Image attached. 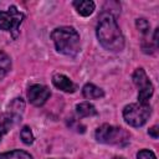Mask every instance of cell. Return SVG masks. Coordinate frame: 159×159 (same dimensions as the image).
Segmentation results:
<instances>
[{"label":"cell","instance_id":"2e32d148","mask_svg":"<svg viewBox=\"0 0 159 159\" xmlns=\"http://www.w3.org/2000/svg\"><path fill=\"white\" fill-rule=\"evenodd\" d=\"M20 138H21V140L25 143V144H27V145H30V144H32L34 143V134H32V130H31V128L29 127V125H24L22 127V129H21V132H20Z\"/></svg>","mask_w":159,"mask_h":159},{"label":"cell","instance_id":"7c38bea8","mask_svg":"<svg viewBox=\"0 0 159 159\" xmlns=\"http://www.w3.org/2000/svg\"><path fill=\"white\" fill-rule=\"evenodd\" d=\"M15 118L10 113H1L0 114V140L2 137L11 129V127L15 124Z\"/></svg>","mask_w":159,"mask_h":159},{"label":"cell","instance_id":"8992f818","mask_svg":"<svg viewBox=\"0 0 159 159\" xmlns=\"http://www.w3.org/2000/svg\"><path fill=\"white\" fill-rule=\"evenodd\" d=\"M133 82L138 88V102L139 103H149V98L153 96L154 87L153 83L150 82L149 77L147 76L144 68L139 67L134 71L133 76Z\"/></svg>","mask_w":159,"mask_h":159},{"label":"cell","instance_id":"9c48e42d","mask_svg":"<svg viewBox=\"0 0 159 159\" xmlns=\"http://www.w3.org/2000/svg\"><path fill=\"white\" fill-rule=\"evenodd\" d=\"M24 111H25V102H24L22 98L17 97V98H14L11 101V103L9 104L7 113H10L15 118V120L17 122V120H21V117H22Z\"/></svg>","mask_w":159,"mask_h":159},{"label":"cell","instance_id":"9a60e30c","mask_svg":"<svg viewBox=\"0 0 159 159\" xmlns=\"http://www.w3.org/2000/svg\"><path fill=\"white\" fill-rule=\"evenodd\" d=\"M0 159H32V157L25 150L16 149V150L1 153L0 154Z\"/></svg>","mask_w":159,"mask_h":159},{"label":"cell","instance_id":"5b68a950","mask_svg":"<svg viewBox=\"0 0 159 159\" xmlns=\"http://www.w3.org/2000/svg\"><path fill=\"white\" fill-rule=\"evenodd\" d=\"M24 19L25 15L19 11L15 5H11L7 11H0V30L11 32L12 37L16 39L19 35V26Z\"/></svg>","mask_w":159,"mask_h":159},{"label":"cell","instance_id":"d6986e66","mask_svg":"<svg viewBox=\"0 0 159 159\" xmlns=\"http://www.w3.org/2000/svg\"><path fill=\"white\" fill-rule=\"evenodd\" d=\"M148 133H149L150 137H153L154 139H157V138H158V125H153V127L148 130Z\"/></svg>","mask_w":159,"mask_h":159},{"label":"cell","instance_id":"ffe728a7","mask_svg":"<svg viewBox=\"0 0 159 159\" xmlns=\"http://www.w3.org/2000/svg\"><path fill=\"white\" fill-rule=\"evenodd\" d=\"M114 159H124V158H120V157H117V158H114Z\"/></svg>","mask_w":159,"mask_h":159},{"label":"cell","instance_id":"e0dca14e","mask_svg":"<svg viewBox=\"0 0 159 159\" xmlns=\"http://www.w3.org/2000/svg\"><path fill=\"white\" fill-rule=\"evenodd\" d=\"M135 25H137V29H138L143 35L148 34L149 30H150V25H149L148 20H145V19H143V17H142V19H137Z\"/></svg>","mask_w":159,"mask_h":159},{"label":"cell","instance_id":"ba28073f","mask_svg":"<svg viewBox=\"0 0 159 159\" xmlns=\"http://www.w3.org/2000/svg\"><path fill=\"white\" fill-rule=\"evenodd\" d=\"M52 83L56 88L63 91V92H67V93H73L76 92L77 89V86L65 75L62 73H56L52 76Z\"/></svg>","mask_w":159,"mask_h":159},{"label":"cell","instance_id":"6da1fadb","mask_svg":"<svg viewBox=\"0 0 159 159\" xmlns=\"http://www.w3.org/2000/svg\"><path fill=\"white\" fill-rule=\"evenodd\" d=\"M97 39L102 47L111 52H119L124 47V36L111 12L99 16L97 24Z\"/></svg>","mask_w":159,"mask_h":159},{"label":"cell","instance_id":"277c9868","mask_svg":"<svg viewBox=\"0 0 159 159\" xmlns=\"http://www.w3.org/2000/svg\"><path fill=\"white\" fill-rule=\"evenodd\" d=\"M152 113V107L149 103H132L124 107L123 118L132 127H142L148 120Z\"/></svg>","mask_w":159,"mask_h":159},{"label":"cell","instance_id":"ac0fdd59","mask_svg":"<svg viewBox=\"0 0 159 159\" xmlns=\"http://www.w3.org/2000/svg\"><path fill=\"white\" fill-rule=\"evenodd\" d=\"M137 159H157L155 154L149 149H142L137 154Z\"/></svg>","mask_w":159,"mask_h":159},{"label":"cell","instance_id":"52a82bcc","mask_svg":"<svg viewBox=\"0 0 159 159\" xmlns=\"http://www.w3.org/2000/svg\"><path fill=\"white\" fill-rule=\"evenodd\" d=\"M50 96H51V92L48 87L43 84H32L29 87V91H27V98L30 103L36 107L43 106L46 101L50 98Z\"/></svg>","mask_w":159,"mask_h":159},{"label":"cell","instance_id":"7a4b0ae2","mask_svg":"<svg viewBox=\"0 0 159 159\" xmlns=\"http://www.w3.org/2000/svg\"><path fill=\"white\" fill-rule=\"evenodd\" d=\"M51 39L55 43L56 50L62 55L75 57L81 51L80 34L72 26L56 27L51 32Z\"/></svg>","mask_w":159,"mask_h":159},{"label":"cell","instance_id":"30bf717a","mask_svg":"<svg viewBox=\"0 0 159 159\" xmlns=\"http://www.w3.org/2000/svg\"><path fill=\"white\" fill-rule=\"evenodd\" d=\"M82 94L86 99H98L104 96V92L102 88L94 86L93 83H87L82 88Z\"/></svg>","mask_w":159,"mask_h":159},{"label":"cell","instance_id":"8fae6325","mask_svg":"<svg viewBox=\"0 0 159 159\" xmlns=\"http://www.w3.org/2000/svg\"><path fill=\"white\" fill-rule=\"evenodd\" d=\"M76 112H77V116L80 118H86V117H93V116H97V109L96 107L89 103V102H82V103H78L76 106Z\"/></svg>","mask_w":159,"mask_h":159},{"label":"cell","instance_id":"5bb4252c","mask_svg":"<svg viewBox=\"0 0 159 159\" xmlns=\"http://www.w3.org/2000/svg\"><path fill=\"white\" fill-rule=\"evenodd\" d=\"M11 70V58L10 56L4 52L0 51V80H2Z\"/></svg>","mask_w":159,"mask_h":159},{"label":"cell","instance_id":"3957f363","mask_svg":"<svg viewBox=\"0 0 159 159\" xmlns=\"http://www.w3.org/2000/svg\"><path fill=\"white\" fill-rule=\"evenodd\" d=\"M96 139L99 143L103 144H111V145H127L129 143V133L120 128V127H116V125H111V124H102L101 127H98L96 129Z\"/></svg>","mask_w":159,"mask_h":159},{"label":"cell","instance_id":"4fadbf2b","mask_svg":"<svg viewBox=\"0 0 159 159\" xmlns=\"http://www.w3.org/2000/svg\"><path fill=\"white\" fill-rule=\"evenodd\" d=\"M73 6L76 7L77 12L81 15V16H89L92 15V12L94 11V2L93 1H89V0H83V1H75L73 2Z\"/></svg>","mask_w":159,"mask_h":159}]
</instances>
